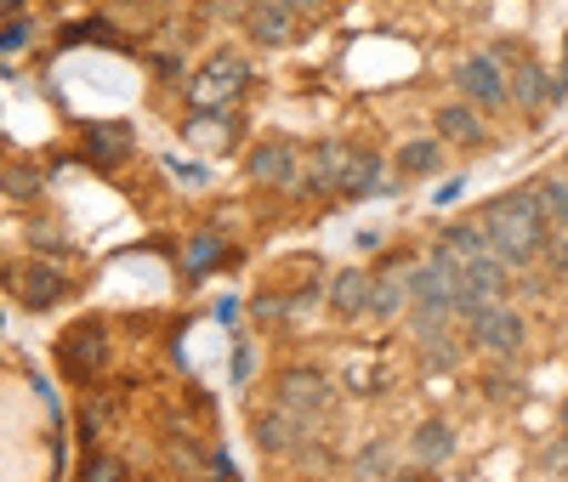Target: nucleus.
<instances>
[{"label":"nucleus","instance_id":"obj_1","mask_svg":"<svg viewBox=\"0 0 568 482\" xmlns=\"http://www.w3.org/2000/svg\"><path fill=\"white\" fill-rule=\"evenodd\" d=\"M478 222L489 227V245H495V256L517 273V267H529V261H540L546 256V245H551V211H546V199H540V187H511V193H500V199H489L484 211H478Z\"/></svg>","mask_w":568,"mask_h":482},{"label":"nucleus","instance_id":"obj_2","mask_svg":"<svg viewBox=\"0 0 568 482\" xmlns=\"http://www.w3.org/2000/svg\"><path fill=\"white\" fill-rule=\"evenodd\" d=\"M455 91L466 103H478L484 114H500V109H511V69L495 52H471L455 63Z\"/></svg>","mask_w":568,"mask_h":482},{"label":"nucleus","instance_id":"obj_3","mask_svg":"<svg viewBox=\"0 0 568 482\" xmlns=\"http://www.w3.org/2000/svg\"><path fill=\"white\" fill-rule=\"evenodd\" d=\"M524 341H529V324H524V312L506 307V301H495L484 318L466 324V347H478L489 358H517V352H524Z\"/></svg>","mask_w":568,"mask_h":482},{"label":"nucleus","instance_id":"obj_4","mask_svg":"<svg viewBox=\"0 0 568 482\" xmlns=\"http://www.w3.org/2000/svg\"><path fill=\"white\" fill-rule=\"evenodd\" d=\"M245 85H251V63H245L240 52H216V58L194 74L187 96H194L200 109H227L233 96H245Z\"/></svg>","mask_w":568,"mask_h":482},{"label":"nucleus","instance_id":"obj_5","mask_svg":"<svg viewBox=\"0 0 568 482\" xmlns=\"http://www.w3.org/2000/svg\"><path fill=\"white\" fill-rule=\"evenodd\" d=\"M245 176H251L256 187H284V193H296V187H302V148H296L291 136H267V142H256V148H251Z\"/></svg>","mask_w":568,"mask_h":482},{"label":"nucleus","instance_id":"obj_6","mask_svg":"<svg viewBox=\"0 0 568 482\" xmlns=\"http://www.w3.org/2000/svg\"><path fill=\"white\" fill-rule=\"evenodd\" d=\"M278 403L296 409L313 425V420H324L329 409H336V386H329L318 369H284L278 375Z\"/></svg>","mask_w":568,"mask_h":482},{"label":"nucleus","instance_id":"obj_7","mask_svg":"<svg viewBox=\"0 0 568 482\" xmlns=\"http://www.w3.org/2000/svg\"><path fill=\"white\" fill-rule=\"evenodd\" d=\"M103 358H109V335H103V324L98 318H85V324H74L63 341H58V363H63V375L69 380H91L103 369Z\"/></svg>","mask_w":568,"mask_h":482},{"label":"nucleus","instance_id":"obj_8","mask_svg":"<svg viewBox=\"0 0 568 482\" xmlns=\"http://www.w3.org/2000/svg\"><path fill=\"white\" fill-rule=\"evenodd\" d=\"M251 438H256V449H262L267 460H284V454L307 438V420H302L296 409L273 403V409H256V414H251Z\"/></svg>","mask_w":568,"mask_h":482},{"label":"nucleus","instance_id":"obj_9","mask_svg":"<svg viewBox=\"0 0 568 482\" xmlns=\"http://www.w3.org/2000/svg\"><path fill=\"white\" fill-rule=\"evenodd\" d=\"M347 160H353V142H342V136L313 142L307 160H302V187H296V193H342Z\"/></svg>","mask_w":568,"mask_h":482},{"label":"nucleus","instance_id":"obj_10","mask_svg":"<svg viewBox=\"0 0 568 482\" xmlns=\"http://www.w3.org/2000/svg\"><path fill=\"white\" fill-rule=\"evenodd\" d=\"M80 142H85V160L103 165V171H114V165H125L136 154V131L125 120H85Z\"/></svg>","mask_w":568,"mask_h":482},{"label":"nucleus","instance_id":"obj_11","mask_svg":"<svg viewBox=\"0 0 568 482\" xmlns=\"http://www.w3.org/2000/svg\"><path fill=\"white\" fill-rule=\"evenodd\" d=\"M433 131L449 142V148H484V142H489V120H484V109H478V103H466V96H455V103H444V109L433 114Z\"/></svg>","mask_w":568,"mask_h":482},{"label":"nucleus","instance_id":"obj_12","mask_svg":"<svg viewBox=\"0 0 568 482\" xmlns=\"http://www.w3.org/2000/svg\"><path fill=\"white\" fill-rule=\"evenodd\" d=\"M369 289H375V273L369 267H342L336 278H329L324 301L336 318H369Z\"/></svg>","mask_w":568,"mask_h":482},{"label":"nucleus","instance_id":"obj_13","mask_svg":"<svg viewBox=\"0 0 568 482\" xmlns=\"http://www.w3.org/2000/svg\"><path fill=\"white\" fill-rule=\"evenodd\" d=\"M245 34H251L256 45H267V52H278V45H291V40H296V12H291V7H278V0H251Z\"/></svg>","mask_w":568,"mask_h":482},{"label":"nucleus","instance_id":"obj_14","mask_svg":"<svg viewBox=\"0 0 568 482\" xmlns=\"http://www.w3.org/2000/svg\"><path fill=\"white\" fill-rule=\"evenodd\" d=\"M511 103L524 109V114H540V109L562 103V96H557V74H551V69H540L535 58H524V63L511 69Z\"/></svg>","mask_w":568,"mask_h":482},{"label":"nucleus","instance_id":"obj_15","mask_svg":"<svg viewBox=\"0 0 568 482\" xmlns=\"http://www.w3.org/2000/svg\"><path fill=\"white\" fill-rule=\"evenodd\" d=\"M398 182H404V176H398ZM398 182L387 176V160L375 154V148H353V160H347V171H342V193H347V199H369V193H393Z\"/></svg>","mask_w":568,"mask_h":482},{"label":"nucleus","instance_id":"obj_16","mask_svg":"<svg viewBox=\"0 0 568 482\" xmlns=\"http://www.w3.org/2000/svg\"><path fill=\"white\" fill-rule=\"evenodd\" d=\"M455 425L449 420H420L415 425V438H409V460L420 465V471H438V465H449L455 460Z\"/></svg>","mask_w":568,"mask_h":482},{"label":"nucleus","instance_id":"obj_17","mask_svg":"<svg viewBox=\"0 0 568 482\" xmlns=\"http://www.w3.org/2000/svg\"><path fill=\"white\" fill-rule=\"evenodd\" d=\"M18 296H23L29 312H45V307H58V301L69 296V278H63L52 261H29L23 278H18Z\"/></svg>","mask_w":568,"mask_h":482},{"label":"nucleus","instance_id":"obj_18","mask_svg":"<svg viewBox=\"0 0 568 482\" xmlns=\"http://www.w3.org/2000/svg\"><path fill=\"white\" fill-rule=\"evenodd\" d=\"M409 307H415V296H409V273H398V267L375 273V289H369V318H375V324H398Z\"/></svg>","mask_w":568,"mask_h":482},{"label":"nucleus","instance_id":"obj_19","mask_svg":"<svg viewBox=\"0 0 568 482\" xmlns=\"http://www.w3.org/2000/svg\"><path fill=\"white\" fill-rule=\"evenodd\" d=\"M444 148H449V142L433 131V136H415V142H404V148H398V176H438L444 171Z\"/></svg>","mask_w":568,"mask_h":482},{"label":"nucleus","instance_id":"obj_20","mask_svg":"<svg viewBox=\"0 0 568 482\" xmlns=\"http://www.w3.org/2000/svg\"><path fill=\"white\" fill-rule=\"evenodd\" d=\"M222 233L216 227H205V233H194V238H187V245H182V278L187 284H205L211 278V267L222 261Z\"/></svg>","mask_w":568,"mask_h":482},{"label":"nucleus","instance_id":"obj_21","mask_svg":"<svg viewBox=\"0 0 568 482\" xmlns=\"http://www.w3.org/2000/svg\"><path fill=\"white\" fill-rule=\"evenodd\" d=\"M438 245H444V250H449V256H455L460 267L495 250V245H489V227H484L478 216H471V222H449V227H444V238H438Z\"/></svg>","mask_w":568,"mask_h":482},{"label":"nucleus","instance_id":"obj_22","mask_svg":"<svg viewBox=\"0 0 568 482\" xmlns=\"http://www.w3.org/2000/svg\"><path fill=\"white\" fill-rule=\"evenodd\" d=\"M460 358H466V335H455V329L433 335V341H420V369H426V375H438V369L455 375Z\"/></svg>","mask_w":568,"mask_h":482},{"label":"nucleus","instance_id":"obj_23","mask_svg":"<svg viewBox=\"0 0 568 482\" xmlns=\"http://www.w3.org/2000/svg\"><path fill=\"white\" fill-rule=\"evenodd\" d=\"M187 136H194L200 148H227L233 142V114L227 109H200L194 120H187Z\"/></svg>","mask_w":568,"mask_h":482},{"label":"nucleus","instance_id":"obj_24","mask_svg":"<svg viewBox=\"0 0 568 482\" xmlns=\"http://www.w3.org/2000/svg\"><path fill=\"white\" fill-rule=\"evenodd\" d=\"M353 471L358 476H387V471H398V449L393 443H369V449L353 454Z\"/></svg>","mask_w":568,"mask_h":482},{"label":"nucleus","instance_id":"obj_25","mask_svg":"<svg viewBox=\"0 0 568 482\" xmlns=\"http://www.w3.org/2000/svg\"><path fill=\"white\" fill-rule=\"evenodd\" d=\"M535 187H540V199H546V211H551V227L568 233V176H546V182H535Z\"/></svg>","mask_w":568,"mask_h":482},{"label":"nucleus","instance_id":"obj_26","mask_svg":"<svg viewBox=\"0 0 568 482\" xmlns=\"http://www.w3.org/2000/svg\"><path fill=\"white\" fill-rule=\"evenodd\" d=\"M7 193H12V199H29V193H40V171H29V165H7Z\"/></svg>","mask_w":568,"mask_h":482},{"label":"nucleus","instance_id":"obj_27","mask_svg":"<svg viewBox=\"0 0 568 482\" xmlns=\"http://www.w3.org/2000/svg\"><path fill=\"white\" fill-rule=\"evenodd\" d=\"M114 476H125V465L120 460H109V454H98L85 471H80V482H114Z\"/></svg>","mask_w":568,"mask_h":482},{"label":"nucleus","instance_id":"obj_28","mask_svg":"<svg viewBox=\"0 0 568 482\" xmlns=\"http://www.w3.org/2000/svg\"><path fill=\"white\" fill-rule=\"evenodd\" d=\"M165 171L182 182V187H205L211 176H205V165H187V160H165Z\"/></svg>","mask_w":568,"mask_h":482},{"label":"nucleus","instance_id":"obj_29","mask_svg":"<svg viewBox=\"0 0 568 482\" xmlns=\"http://www.w3.org/2000/svg\"><path fill=\"white\" fill-rule=\"evenodd\" d=\"M29 29H34V23H29L23 12H12V23H7V40H0V45H7V52H23V45H29Z\"/></svg>","mask_w":568,"mask_h":482},{"label":"nucleus","instance_id":"obj_30","mask_svg":"<svg viewBox=\"0 0 568 482\" xmlns=\"http://www.w3.org/2000/svg\"><path fill=\"white\" fill-rule=\"evenodd\" d=\"M546 261H551V273H568V233H562V227L551 233V245H546Z\"/></svg>","mask_w":568,"mask_h":482},{"label":"nucleus","instance_id":"obj_31","mask_svg":"<svg viewBox=\"0 0 568 482\" xmlns=\"http://www.w3.org/2000/svg\"><path fill=\"white\" fill-rule=\"evenodd\" d=\"M460 193H466V182H460V176H449V182H438V193H433V205L444 211V205H455V199H460Z\"/></svg>","mask_w":568,"mask_h":482},{"label":"nucleus","instance_id":"obj_32","mask_svg":"<svg viewBox=\"0 0 568 482\" xmlns=\"http://www.w3.org/2000/svg\"><path fill=\"white\" fill-rule=\"evenodd\" d=\"M233 380H251V347L233 352Z\"/></svg>","mask_w":568,"mask_h":482},{"label":"nucleus","instance_id":"obj_33","mask_svg":"<svg viewBox=\"0 0 568 482\" xmlns=\"http://www.w3.org/2000/svg\"><path fill=\"white\" fill-rule=\"evenodd\" d=\"M557 96H568V40H562V69H557Z\"/></svg>","mask_w":568,"mask_h":482},{"label":"nucleus","instance_id":"obj_34","mask_svg":"<svg viewBox=\"0 0 568 482\" xmlns=\"http://www.w3.org/2000/svg\"><path fill=\"white\" fill-rule=\"evenodd\" d=\"M7 12H23V0H7Z\"/></svg>","mask_w":568,"mask_h":482},{"label":"nucleus","instance_id":"obj_35","mask_svg":"<svg viewBox=\"0 0 568 482\" xmlns=\"http://www.w3.org/2000/svg\"><path fill=\"white\" fill-rule=\"evenodd\" d=\"M562 425H568V403H562Z\"/></svg>","mask_w":568,"mask_h":482}]
</instances>
